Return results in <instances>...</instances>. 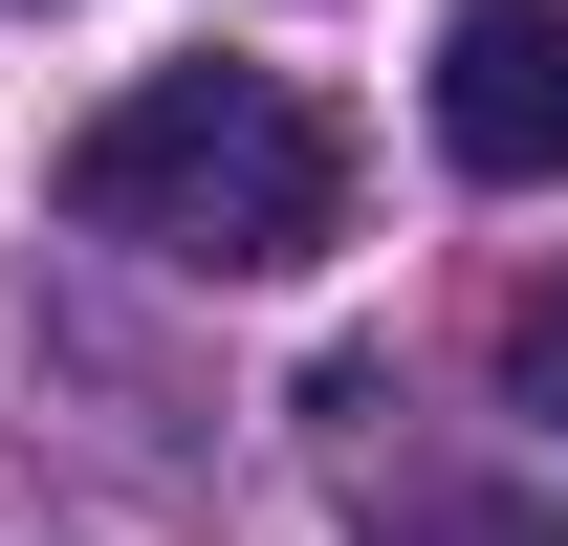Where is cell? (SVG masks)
Listing matches in <instances>:
<instances>
[{
    "label": "cell",
    "mask_w": 568,
    "mask_h": 546,
    "mask_svg": "<svg viewBox=\"0 0 568 546\" xmlns=\"http://www.w3.org/2000/svg\"><path fill=\"white\" fill-rule=\"evenodd\" d=\"M67 219L88 241H153L197 284H284L351 241V132L306 110L284 67H153L67 132Z\"/></svg>",
    "instance_id": "1"
},
{
    "label": "cell",
    "mask_w": 568,
    "mask_h": 546,
    "mask_svg": "<svg viewBox=\"0 0 568 546\" xmlns=\"http://www.w3.org/2000/svg\"><path fill=\"white\" fill-rule=\"evenodd\" d=\"M437 153L503 175V198L568 175V0H459L437 22Z\"/></svg>",
    "instance_id": "2"
},
{
    "label": "cell",
    "mask_w": 568,
    "mask_h": 546,
    "mask_svg": "<svg viewBox=\"0 0 568 546\" xmlns=\"http://www.w3.org/2000/svg\"><path fill=\"white\" fill-rule=\"evenodd\" d=\"M503 372H525V415H568V263L525 284V306H503Z\"/></svg>",
    "instance_id": "3"
},
{
    "label": "cell",
    "mask_w": 568,
    "mask_h": 546,
    "mask_svg": "<svg viewBox=\"0 0 568 546\" xmlns=\"http://www.w3.org/2000/svg\"><path fill=\"white\" fill-rule=\"evenodd\" d=\"M394 546H568V525H547V503H416Z\"/></svg>",
    "instance_id": "4"
}]
</instances>
